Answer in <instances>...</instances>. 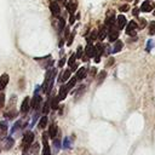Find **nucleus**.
Here are the masks:
<instances>
[{"label":"nucleus","mask_w":155,"mask_h":155,"mask_svg":"<svg viewBox=\"0 0 155 155\" xmlns=\"http://www.w3.org/2000/svg\"><path fill=\"white\" fill-rule=\"evenodd\" d=\"M54 76H56V69L48 68V70L46 71V75H45L44 84H42V91H44V93H47V94L50 93V91L52 88V85H53Z\"/></svg>","instance_id":"nucleus-1"},{"label":"nucleus","mask_w":155,"mask_h":155,"mask_svg":"<svg viewBox=\"0 0 155 155\" xmlns=\"http://www.w3.org/2000/svg\"><path fill=\"white\" fill-rule=\"evenodd\" d=\"M34 140V133L31 131H27L24 134H23V139H22V149H30V145Z\"/></svg>","instance_id":"nucleus-2"},{"label":"nucleus","mask_w":155,"mask_h":155,"mask_svg":"<svg viewBox=\"0 0 155 155\" xmlns=\"http://www.w3.org/2000/svg\"><path fill=\"white\" fill-rule=\"evenodd\" d=\"M96 54V46L92 45V42H87V46L85 48V56H84V61H87L91 57H94Z\"/></svg>","instance_id":"nucleus-3"},{"label":"nucleus","mask_w":155,"mask_h":155,"mask_svg":"<svg viewBox=\"0 0 155 155\" xmlns=\"http://www.w3.org/2000/svg\"><path fill=\"white\" fill-rule=\"evenodd\" d=\"M119 38V28L117 27H111L108 29V39L110 42H115Z\"/></svg>","instance_id":"nucleus-4"},{"label":"nucleus","mask_w":155,"mask_h":155,"mask_svg":"<svg viewBox=\"0 0 155 155\" xmlns=\"http://www.w3.org/2000/svg\"><path fill=\"white\" fill-rule=\"evenodd\" d=\"M48 4H50L51 13H52L54 17H59V15H61V7H59L58 2H57L56 0H50Z\"/></svg>","instance_id":"nucleus-5"},{"label":"nucleus","mask_w":155,"mask_h":155,"mask_svg":"<svg viewBox=\"0 0 155 155\" xmlns=\"http://www.w3.org/2000/svg\"><path fill=\"white\" fill-rule=\"evenodd\" d=\"M30 104H31V99H30L29 97H25V98L23 99L22 104H21V108H19L21 113H22V114H25V113H28V111H29V109H31Z\"/></svg>","instance_id":"nucleus-6"},{"label":"nucleus","mask_w":155,"mask_h":155,"mask_svg":"<svg viewBox=\"0 0 155 155\" xmlns=\"http://www.w3.org/2000/svg\"><path fill=\"white\" fill-rule=\"evenodd\" d=\"M137 28H138L137 23H136L134 21H131V22L126 25V34H127V35H131V36L136 35V29H137Z\"/></svg>","instance_id":"nucleus-7"},{"label":"nucleus","mask_w":155,"mask_h":155,"mask_svg":"<svg viewBox=\"0 0 155 155\" xmlns=\"http://www.w3.org/2000/svg\"><path fill=\"white\" fill-rule=\"evenodd\" d=\"M42 155H51V149H50V145H48V142H47V134L44 133L42 134Z\"/></svg>","instance_id":"nucleus-8"},{"label":"nucleus","mask_w":155,"mask_h":155,"mask_svg":"<svg viewBox=\"0 0 155 155\" xmlns=\"http://www.w3.org/2000/svg\"><path fill=\"white\" fill-rule=\"evenodd\" d=\"M65 7H67V10H68V12L70 15H74L75 11H76V8H78V1L76 0H69L65 4Z\"/></svg>","instance_id":"nucleus-9"},{"label":"nucleus","mask_w":155,"mask_h":155,"mask_svg":"<svg viewBox=\"0 0 155 155\" xmlns=\"http://www.w3.org/2000/svg\"><path fill=\"white\" fill-rule=\"evenodd\" d=\"M13 144H15V140H13L12 137H5V138L2 139V142H1V145H4V149H5V150L11 149V148L13 147Z\"/></svg>","instance_id":"nucleus-10"},{"label":"nucleus","mask_w":155,"mask_h":155,"mask_svg":"<svg viewBox=\"0 0 155 155\" xmlns=\"http://www.w3.org/2000/svg\"><path fill=\"white\" fill-rule=\"evenodd\" d=\"M126 23H127V21H126V17L124 16V15H119L117 16V18H116V27L119 28V29H124L125 27H126Z\"/></svg>","instance_id":"nucleus-11"},{"label":"nucleus","mask_w":155,"mask_h":155,"mask_svg":"<svg viewBox=\"0 0 155 155\" xmlns=\"http://www.w3.org/2000/svg\"><path fill=\"white\" fill-rule=\"evenodd\" d=\"M70 91V88L67 86V85H63L61 88H59V93H58V99L59 101H63L65 97H67V94H68V92Z\"/></svg>","instance_id":"nucleus-12"},{"label":"nucleus","mask_w":155,"mask_h":155,"mask_svg":"<svg viewBox=\"0 0 155 155\" xmlns=\"http://www.w3.org/2000/svg\"><path fill=\"white\" fill-rule=\"evenodd\" d=\"M151 10H153V4L149 0L143 1V4L140 5V11H143V12H150Z\"/></svg>","instance_id":"nucleus-13"},{"label":"nucleus","mask_w":155,"mask_h":155,"mask_svg":"<svg viewBox=\"0 0 155 155\" xmlns=\"http://www.w3.org/2000/svg\"><path fill=\"white\" fill-rule=\"evenodd\" d=\"M8 75L7 74H2L1 76H0V92L6 87V85H7V82H8Z\"/></svg>","instance_id":"nucleus-14"},{"label":"nucleus","mask_w":155,"mask_h":155,"mask_svg":"<svg viewBox=\"0 0 155 155\" xmlns=\"http://www.w3.org/2000/svg\"><path fill=\"white\" fill-rule=\"evenodd\" d=\"M48 136H50V138H53V139L57 136V125L56 124H51L50 125V127H48Z\"/></svg>","instance_id":"nucleus-15"},{"label":"nucleus","mask_w":155,"mask_h":155,"mask_svg":"<svg viewBox=\"0 0 155 155\" xmlns=\"http://www.w3.org/2000/svg\"><path fill=\"white\" fill-rule=\"evenodd\" d=\"M122 47H124V44H122V41H121V40H116V41H115V44H114V47H113L111 52H113V53L120 52V51L122 50Z\"/></svg>","instance_id":"nucleus-16"},{"label":"nucleus","mask_w":155,"mask_h":155,"mask_svg":"<svg viewBox=\"0 0 155 155\" xmlns=\"http://www.w3.org/2000/svg\"><path fill=\"white\" fill-rule=\"evenodd\" d=\"M86 73H87V69H86L85 67H82V68H80V69L76 71L75 78H76L78 80H82V79L86 76Z\"/></svg>","instance_id":"nucleus-17"},{"label":"nucleus","mask_w":155,"mask_h":155,"mask_svg":"<svg viewBox=\"0 0 155 155\" xmlns=\"http://www.w3.org/2000/svg\"><path fill=\"white\" fill-rule=\"evenodd\" d=\"M7 122L6 121H0V138H2L4 136H6L7 132Z\"/></svg>","instance_id":"nucleus-18"},{"label":"nucleus","mask_w":155,"mask_h":155,"mask_svg":"<svg viewBox=\"0 0 155 155\" xmlns=\"http://www.w3.org/2000/svg\"><path fill=\"white\" fill-rule=\"evenodd\" d=\"M24 126H25V124H24L22 120H18V121H17V122H16V124L12 126V128H11V133H15V132H16L18 128L21 130V128H22V127H24Z\"/></svg>","instance_id":"nucleus-19"},{"label":"nucleus","mask_w":155,"mask_h":155,"mask_svg":"<svg viewBox=\"0 0 155 155\" xmlns=\"http://www.w3.org/2000/svg\"><path fill=\"white\" fill-rule=\"evenodd\" d=\"M107 34H108V28L104 25V27H102V28L99 29V31H98V39H99V40H103V39L107 36Z\"/></svg>","instance_id":"nucleus-20"},{"label":"nucleus","mask_w":155,"mask_h":155,"mask_svg":"<svg viewBox=\"0 0 155 155\" xmlns=\"http://www.w3.org/2000/svg\"><path fill=\"white\" fill-rule=\"evenodd\" d=\"M46 125H47V116L44 115V116H41V119L39 120V122H38V127H39L40 130H42V128L46 127Z\"/></svg>","instance_id":"nucleus-21"},{"label":"nucleus","mask_w":155,"mask_h":155,"mask_svg":"<svg viewBox=\"0 0 155 155\" xmlns=\"http://www.w3.org/2000/svg\"><path fill=\"white\" fill-rule=\"evenodd\" d=\"M64 27H65V21H64V18L58 17V22H57V30H58V31H62V30L64 29Z\"/></svg>","instance_id":"nucleus-22"},{"label":"nucleus","mask_w":155,"mask_h":155,"mask_svg":"<svg viewBox=\"0 0 155 155\" xmlns=\"http://www.w3.org/2000/svg\"><path fill=\"white\" fill-rule=\"evenodd\" d=\"M70 78V70H64L63 73H62V75H61V78H59V82H64V81H67L68 79Z\"/></svg>","instance_id":"nucleus-23"},{"label":"nucleus","mask_w":155,"mask_h":155,"mask_svg":"<svg viewBox=\"0 0 155 155\" xmlns=\"http://www.w3.org/2000/svg\"><path fill=\"white\" fill-rule=\"evenodd\" d=\"M50 107H51V101L47 99V101L44 103V108H42V113H44V115H46V114L50 111Z\"/></svg>","instance_id":"nucleus-24"},{"label":"nucleus","mask_w":155,"mask_h":155,"mask_svg":"<svg viewBox=\"0 0 155 155\" xmlns=\"http://www.w3.org/2000/svg\"><path fill=\"white\" fill-rule=\"evenodd\" d=\"M105 76H107V71H105V70H102V71H101V73L98 74V76H97V78H98V80H97V82H98V84H101V82H103V80L105 79Z\"/></svg>","instance_id":"nucleus-25"},{"label":"nucleus","mask_w":155,"mask_h":155,"mask_svg":"<svg viewBox=\"0 0 155 155\" xmlns=\"http://www.w3.org/2000/svg\"><path fill=\"white\" fill-rule=\"evenodd\" d=\"M58 102H59L58 97H52V99H51V107L53 109H57L58 108Z\"/></svg>","instance_id":"nucleus-26"},{"label":"nucleus","mask_w":155,"mask_h":155,"mask_svg":"<svg viewBox=\"0 0 155 155\" xmlns=\"http://www.w3.org/2000/svg\"><path fill=\"white\" fill-rule=\"evenodd\" d=\"M63 148L64 149H68V148H71V139L70 138H65L64 142H63Z\"/></svg>","instance_id":"nucleus-27"},{"label":"nucleus","mask_w":155,"mask_h":155,"mask_svg":"<svg viewBox=\"0 0 155 155\" xmlns=\"http://www.w3.org/2000/svg\"><path fill=\"white\" fill-rule=\"evenodd\" d=\"M149 35H155V21L150 22L149 24Z\"/></svg>","instance_id":"nucleus-28"},{"label":"nucleus","mask_w":155,"mask_h":155,"mask_svg":"<svg viewBox=\"0 0 155 155\" xmlns=\"http://www.w3.org/2000/svg\"><path fill=\"white\" fill-rule=\"evenodd\" d=\"M74 35H75V31H73V33L69 35V39L67 40V45H68V46L71 45V42H73V40H74Z\"/></svg>","instance_id":"nucleus-29"},{"label":"nucleus","mask_w":155,"mask_h":155,"mask_svg":"<svg viewBox=\"0 0 155 155\" xmlns=\"http://www.w3.org/2000/svg\"><path fill=\"white\" fill-rule=\"evenodd\" d=\"M153 47H154V40H149V41L147 42V51L149 52Z\"/></svg>","instance_id":"nucleus-30"},{"label":"nucleus","mask_w":155,"mask_h":155,"mask_svg":"<svg viewBox=\"0 0 155 155\" xmlns=\"http://www.w3.org/2000/svg\"><path fill=\"white\" fill-rule=\"evenodd\" d=\"M75 58H76V54H71L70 56V58H69V61H68V65H73L74 63H75Z\"/></svg>","instance_id":"nucleus-31"},{"label":"nucleus","mask_w":155,"mask_h":155,"mask_svg":"<svg viewBox=\"0 0 155 155\" xmlns=\"http://www.w3.org/2000/svg\"><path fill=\"white\" fill-rule=\"evenodd\" d=\"M4 104H5V94L0 92V109L4 107Z\"/></svg>","instance_id":"nucleus-32"},{"label":"nucleus","mask_w":155,"mask_h":155,"mask_svg":"<svg viewBox=\"0 0 155 155\" xmlns=\"http://www.w3.org/2000/svg\"><path fill=\"white\" fill-rule=\"evenodd\" d=\"M53 144H54L56 150L58 151V150L61 149V140H59V139H54V140H53Z\"/></svg>","instance_id":"nucleus-33"},{"label":"nucleus","mask_w":155,"mask_h":155,"mask_svg":"<svg viewBox=\"0 0 155 155\" xmlns=\"http://www.w3.org/2000/svg\"><path fill=\"white\" fill-rule=\"evenodd\" d=\"M76 57H78V58H81V57H82V47H81V46H79V47H78Z\"/></svg>","instance_id":"nucleus-34"},{"label":"nucleus","mask_w":155,"mask_h":155,"mask_svg":"<svg viewBox=\"0 0 155 155\" xmlns=\"http://www.w3.org/2000/svg\"><path fill=\"white\" fill-rule=\"evenodd\" d=\"M145 23H147L145 19H144V18H140V19H139V25H138V27H139L140 29H143V28L145 27Z\"/></svg>","instance_id":"nucleus-35"},{"label":"nucleus","mask_w":155,"mask_h":155,"mask_svg":"<svg viewBox=\"0 0 155 155\" xmlns=\"http://www.w3.org/2000/svg\"><path fill=\"white\" fill-rule=\"evenodd\" d=\"M128 10V5H124V6H120V11L121 12H125Z\"/></svg>","instance_id":"nucleus-36"},{"label":"nucleus","mask_w":155,"mask_h":155,"mask_svg":"<svg viewBox=\"0 0 155 155\" xmlns=\"http://www.w3.org/2000/svg\"><path fill=\"white\" fill-rule=\"evenodd\" d=\"M38 148H39V143H35V144H34V148H33L34 154H36V153H38Z\"/></svg>","instance_id":"nucleus-37"},{"label":"nucleus","mask_w":155,"mask_h":155,"mask_svg":"<svg viewBox=\"0 0 155 155\" xmlns=\"http://www.w3.org/2000/svg\"><path fill=\"white\" fill-rule=\"evenodd\" d=\"M74 21H75V17H74V15H70V19H69V23H70V24H73V23H74Z\"/></svg>","instance_id":"nucleus-38"},{"label":"nucleus","mask_w":155,"mask_h":155,"mask_svg":"<svg viewBox=\"0 0 155 155\" xmlns=\"http://www.w3.org/2000/svg\"><path fill=\"white\" fill-rule=\"evenodd\" d=\"M22 155H29V149H28V148L23 149V153H22Z\"/></svg>","instance_id":"nucleus-39"},{"label":"nucleus","mask_w":155,"mask_h":155,"mask_svg":"<svg viewBox=\"0 0 155 155\" xmlns=\"http://www.w3.org/2000/svg\"><path fill=\"white\" fill-rule=\"evenodd\" d=\"M76 69H78V63H74L71 65V70H76Z\"/></svg>","instance_id":"nucleus-40"},{"label":"nucleus","mask_w":155,"mask_h":155,"mask_svg":"<svg viewBox=\"0 0 155 155\" xmlns=\"http://www.w3.org/2000/svg\"><path fill=\"white\" fill-rule=\"evenodd\" d=\"M64 62H65V59H64V58H62V59H61V62H59V64H58V67H62V65L64 64Z\"/></svg>","instance_id":"nucleus-41"},{"label":"nucleus","mask_w":155,"mask_h":155,"mask_svg":"<svg viewBox=\"0 0 155 155\" xmlns=\"http://www.w3.org/2000/svg\"><path fill=\"white\" fill-rule=\"evenodd\" d=\"M94 74H96V68H92L91 69V76H94Z\"/></svg>","instance_id":"nucleus-42"},{"label":"nucleus","mask_w":155,"mask_h":155,"mask_svg":"<svg viewBox=\"0 0 155 155\" xmlns=\"http://www.w3.org/2000/svg\"><path fill=\"white\" fill-rule=\"evenodd\" d=\"M133 15H134V16L138 15V8H134V10H133Z\"/></svg>","instance_id":"nucleus-43"},{"label":"nucleus","mask_w":155,"mask_h":155,"mask_svg":"<svg viewBox=\"0 0 155 155\" xmlns=\"http://www.w3.org/2000/svg\"><path fill=\"white\" fill-rule=\"evenodd\" d=\"M56 1H57V2H62V4H64L67 0H56Z\"/></svg>","instance_id":"nucleus-44"}]
</instances>
